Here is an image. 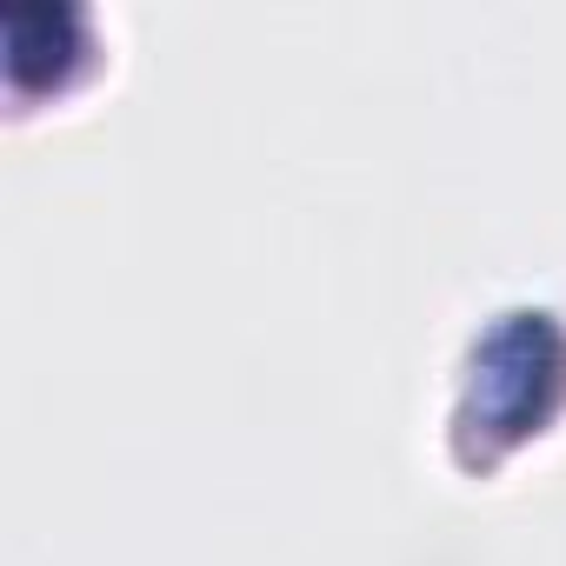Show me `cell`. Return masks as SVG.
Listing matches in <instances>:
<instances>
[{"instance_id": "obj_1", "label": "cell", "mask_w": 566, "mask_h": 566, "mask_svg": "<svg viewBox=\"0 0 566 566\" xmlns=\"http://www.w3.org/2000/svg\"><path fill=\"white\" fill-rule=\"evenodd\" d=\"M566 394V327L546 307H513L500 314L467 360V394H460V447L467 453H500L526 433L546 427V413Z\"/></svg>"}, {"instance_id": "obj_2", "label": "cell", "mask_w": 566, "mask_h": 566, "mask_svg": "<svg viewBox=\"0 0 566 566\" xmlns=\"http://www.w3.org/2000/svg\"><path fill=\"white\" fill-rule=\"evenodd\" d=\"M0 41H8L14 87H34L81 54V14L67 0H21V8L0 14Z\"/></svg>"}]
</instances>
